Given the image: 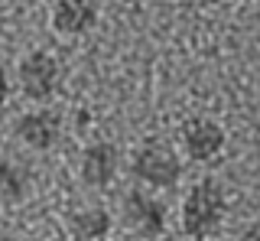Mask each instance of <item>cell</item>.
Instances as JSON below:
<instances>
[{
    "instance_id": "5bb4252c",
    "label": "cell",
    "mask_w": 260,
    "mask_h": 241,
    "mask_svg": "<svg viewBox=\"0 0 260 241\" xmlns=\"http://www.w3.org/2000/svg\"><path fill=\"white\" fill-rule=\"evenodd\" d=\"M0 143H4V134H0Z\"/></svg>"
},
{
    "instance_id": "7a4b0ae2",
    "label": "cell",
    "mask_w": 260,
    "mask_h": 241,
    "mask_svg": "<svg viewBox=\"0 0 260 241\" xmlns=\"http://www.w3.org/2000/svg\"><path fill=\"white\" fill-rule=\"evenodd\" d=\"M134 176L150 189H173L182 176V160L166 143H143L130 163Z\"/></svg>"
},
{
    "instance_id": "7c38bea8",
    "label": "cell",
    "mask_w": 260,
    "mask_h": 241,
    "mask_svg": "<svg viewBox=\"0 0 260 241\" xmlns=\"http://www.w3.org/2000/svg\"><path fill=\"white\" fill-rule=\"evenodd\" d=\"M241 241H260V219H254L247 228H244V238Z\"/></svg>"
},
{
    "instance_id": "9c48e42d",
    "label": "cell",
    "mask_w": 260,
    "mask_h": 241,
    "mask_svg": "<svg viewBox=\"0 0 260 241\" xmlns=\"http://www.w3.org/2000/svg\"><path fill=\"white\" fill-rule=\"evenodd\" d=\"M72 231L81 241H104L111 235V212L108 208H81L78 215H72Z\"/></svg>"
},
{
    "instance_id": "30bf717a",
    "label": "cell",
    "mask_w": 260,
    "mask_h": 241,
    "mask_svg": "<svg viewBox=\"0 0 260 241\" xmlns=\"http://www.w3.org/2000/svg\"><path fill=\"white\" fill-rule=\"evenodd\" d=\"M29 192V176L20 163H13L10 157H0V199L7 202H20Z\"/></svg>"
},
{
    "instance_id": "8fae6325",
    "label": "cell",
    "mask_w": 260,
    "mask_h": 241,
    "mask_svg": "<svg viewBox=\"0 0 260 241\" xmlns=\"http://www.w3.org/2000/svg\"><path fill=\"white\" fill-rule=\"evenodd\" d=\"M7 98H10V75H7V69L0 66V108L7 104Z\"/></svg>"
},
{
    "instance_id": "6da1fadb",
    "label": "cell",
    "mask_w": 260,
    "mask_h": 241,
    "mask_svg": "<svg viewBox=\"0 0 260 241\" xmlns=\"http://www.w3.org/2000/svg\"><path fill=\"white\" fill-rule=\"evenodd\" d=\"M224 212H228V199H224V189L218 179H199L195 186L185 192V202H182V212H179V222H182V231L189 238H211L224 222Z\"/></svg>"
},
{
    "instance_id": "4fadbf2b",
    "label": "cell",
    "mask_w": 260,
    "mask_h": 241,
    "mask_svg": "<svg viewBox=\"0 0 260 241\" xmlns=\"http://www.w3.org/2000/svg\"><path fill=\"white\" fill-rule=\"evenodd\" d=\"M0 241H16V238L10 235V231H4V228H0Z\"/></svg>"
},
{
    "instance_id": "277c9868",
    "label": "cell",
    "mask_w": 260,
    "mask_h": 241,
    "mask_svg": "<svg viewBox=\"0 0 260 241\" xmlns=\"http://www.w3.org/2000/svg\"><path fill=\"white\" fill-rule=\"evenodd\" d=\"M224 143H228V134L218 120H208V117H192L189 124L182 127V147L189 160L195 163H211L224 154Z\"/></svg>"
},
{
    "instance_id": "ba28073f",
    "label": "cell",
    "mask_w": 260,
    "mask_h": 241,
    "mask_svg": "<svg viewBox=\"0 0 260 241\" xmlns=\"http://www.w3.org/2000/svg\"><path fill=\"white\" fill-rule=\"evenodd\" d=\"M98 23V0H55L52 26L62 36H81Z\"/></svg>"
},
{
    "instance_id": "52a82bcc",
    "label": "cell",
    "mask_w": 260,
    "mask_h": 241,
    "mask_svg": "<svg viewBox=\"0 0 260 241\" xmlns=\"http://www.w3.org/2000/svg\"><path fill=\"white\" fill-rule=\"evenodd\" d=\"M62 134V117L55 111H26L20 120H16V137H20L26 147L32 150H49Z\"/></svg>"
},
{
    "instance_id": "8992f818",
    "label": "cell",
    "mask_w": 260,
    "mask_h": 241,
    "mask_svg": "<svg viewBox=\"0 0 260 241\" xmlns=\"http://www.w3.org/2000/svg\"><path fill=\"white\" fill-rule=\"evenodd\" d=\"M124 222L137 231V235L156 238V235L166 231V208H162V202H156L153 196L134 189V192L124 196Z\"/></svg>"
},
{
    "instance_id": "5b68a950",
    "label": "cell",
    "mask_w": 260,
    "mask_h": 241,
    "mask_svg": "<svg viewBox=\"0 0 260 241\" xmlns=\"http://www.w3.org/2000/svg\"><path fill=\"white\" fill-rule=\"evenodd\" d=\"M120 170V154L111 140H94L81 154V183L91 189H108Z\"/></svg>"
},
{
    "instance_id": "3957f363",
    "label": "cell",
    "mask_w": 260,
    "mask_h": 241,
    "mask_svg": "<svg viewBox=\"0 0 260 241\" xmlns=\"http://www.w3.org/2000/svg\"><path fill=\"white\" fill-rule=\"evenodd\" d=\"M20 88L23 95L32 101H46L52 98V92L59 88V62L49 52H29L26 59H20Z\"/></svg>"
}]
</instances>
